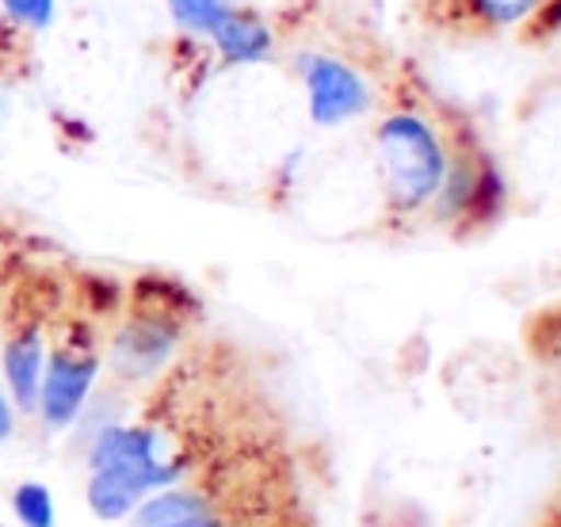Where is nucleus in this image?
<instances>
[{
	"label": "nucleus",
	"instance_id": "nucleus-6",
	"mask_svg": "<svg viewBox=\"0 0 561 527\" xmlns=\"http://www.w3.org/2000/svg\"><path fill=\"white\" fill-rule=\"evenodd\" d=\"M172 341H176V329L164 325L157 318H141L118 336L115 344V367L123 375H149L157 371L164 356H169Z\"/></svg>",
	"mask_w": 561,
	"mask_h": 527
},
{
	"label": "nucleus",
	"instance_id": "nucleus-4",
	"mask_svg": "<svg viewBox=\"0 0 561 527\" xmlns=\"http://www.w3.org/2000/svg\"><path fill=\"white\" fill-rule=\"evenodd\" d=\"M100 359L89 348H61L43 367V387H38V409H43L50 428H66L77 421L92 382H96Z\"/></svg>",
	"mask_w": 561,
	"mask_h": 527
},
{
	"label": "nucleus",
	"instance_id": "nucleus-7",
	"mask_svg": "<svg viewBox=\"0 0 561 527\" xmlns=\"http://www.w3.org/2000/svg\"><path fill=\"white\" fill-rule=\"evenodd\" d=\"M210 38L218 43L226 61H260L272 50V35H267L264 23L249 12H229V8L218 15Z\"/></svg>",
	"mask_w": 561,
	"mask_h": 527
},
{
	"label": "nucleus",
	"instance_id": "nucleus-9",
	"mask_svg": "<svg viewBox=\"0 0 561 527\" xmlns=\"http://www.w3.org/2000/svg\"><path fill=\"white\" fill-rule=\"evenodd\" d=\"M207 505L192 493H161V497L146 501L138 508V524L141 527H164V524H176V520H192V516H203Z\"/></svg>",
	"mask_w": 561,
	"mask_h": 527
},
{
	"label": "nucleus",
	"instance_id": "nucleus-3",
	"mask_svg": "<svg viewBox=\"0 0 561 527\" xmlns=\"http://www.w3.org/2000/svg\"><path fill=\"white\" fill-rule=\"evenodd\" d=\"M302 81L310 92V115L318 127H336L352 115H363L370 104L359 73L336 58H321V54L302 58Z\"/></svg>",
	"mask_w": 561,
	"mask_h": 527
},
{
	"label": "nucleus",
	"instance_id": "nucleus-15",
	"mask_svg": "<svg viewBox=\"0 0 561 527\" xmlns=\"http://www.w3.org/2000/svg\"><path fill=\"white\" fill-rule=\"evenodd\" d=\"M164 527H215L207 516H192V520H176V524H164Z\"/></svg>",
	"mask_w": 561,
	"mask_h": 527
},
{
	"label": "nucleus",
	"instance_id": "nucleus-13",
	"mask_svg": "<svg viewBox=\"0 0 561 527\" xmlns=\"http://www.w3.org/2000/svg\"><path fill=\"white\" fill-rule=\"evenodd\" d=\"M539 0H478V12L485 15L489 23H519L527 12H535Z\"/></svg>",
	"mask_w": 561,
	"mask_h": 527
},
{
	"label": "nucleus",
	"instance_id": "nucleus-5",
	"mask_svg": "<svg viewBox=\"0 0 561 527\" xmlns=\"http://www.w3.org/2000/svg\"><path fill=\"white\" fill-rule=\"evenodd\" d=\"M43 367H46V348H43V333L35 325L15 333L4 348V375L12 398L23 413L38 405V387H43Z\"/></svg>",
	"mask_w": 561,
	"mask_h": 527
},
{
	"label": "nucleus",
	"instance_id": "nucleus-1",
	"mask_svg": "<svg viewBox=\"0 0 561 527\" xmlns=\"http://www.w3.org/2000/svg\"><path fill=\"white\" fill-rule=\"evenodd\" d=\"M386 192L398 207H424L444 187L447 157L436 130L416 115H390L375 134Z\"/></svg>",
	"mask_w": 561,
	"mask_h": 527
},
{
	"label": "nucleus",
	"instance_id": "nucleus-10",
	"mask_svg": "<svg viewBox=\"0 0 561 527\" xmlns=\"http://www.w3.org/2000/svg\"><path fill=\"white\" fill-rule=\"evenodd\" d=\"M12 505H15V516H20L23 527H54V497L46 485H38V482L20 485Z\"/></svg>",
	"mask_w": 561,
	"mask_h": 527
},
{
	"label": "nucleus",
	"instance_id": "nucleus-12",
	"mask_svg": "<svg viewBox=\"0 0 561 527\" xmlns=\"http://www.w3.org/2000/svg\"><path fill=\"white\" fill-rule=\"evenodd\" d=\"M4 12L31 31H43L54 20V0H4Z\"/></svg>",
	"mask_w": 561,
	"mask_h": 527
},
{
	"label": "nucleus",
	"instance_id": "nucleus-14",
	"mask_svg": "<svg viewBox=\"0 0 561 527\" xmlns=\"http://www.w3.org/2000/svg\"><path fill=\"white\" fill-rule=\"evenodd\" d=\"M8 436H12V409H8L4 390H0V439H8Z\"/></svg>",
	"mask_w": 561,
	"mask_h": 527
},
{
	"label": "nucleus",
	"instance_id": "nucleus-11",
	"mask_svg": "<svg viewBox=\"0 0 561 527\" xmlns=\"http://www.w3.org/2000/svg\"><path fill=\"white\" fill-rule=\"evenodd\" d=\"M172 15H176V23L184 31H192V35H210L218 23V15L226 12L222 0H169Z\"/></svg>",
	"mask_w": 561,
	"mask_h": 527
},
{
	"label": "nucleus",
	"instance_id": "nucleus-2",
	"mask_svg": "<svg viewBox=\"0 0 561 527\" xmlns=\"http://www.w3.org/2000/svg\"><path fill=\"white\" fill-rule=\"evenodd\" d=\"M92 470H126L138 478L146 490L172 485L180 478V462H169L161 455V439L149 428H107L100 432L92 447Z\"/></svg>",
	"mask_w": 561,
	"mask_h": 527
},
{
	"label": "nucleus",
	"instance_id": "nucleus-8",
	"mask_svg": "<svg viewBox=\"0 0 561 527\" xmlns=\"http://www.w3.org/2000/svg\"><path fill=\"white\" fill-rule=\"evenodd\" d=\"M141 493L146 485L138 482L134 474L126 470H92V482H89V505L96 516L104 520H123L138 508Z\"/></svg>",
	"mask_w": 561,
	"mask_h": 527
}]
</instances>
